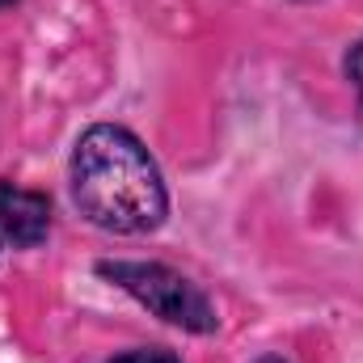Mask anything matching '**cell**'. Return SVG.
I'll list each match as a JSON object with an SVG mask.
<instances>
[{"mask_svg":"<svg viewBox=\"0 0 363 363\" xmlns=\"http://www.w3.org/2000/svg\"><path fill=\"white\" fill-rule=\"evenodd\" d=\"M342 68H347V81L355 85V93H359V114H355V118H359V127H363V38L351 47V51H347Z\"/></svg>","mask_w":363,"mask_h":363,"instance_id":"5b68a950","label":"cell"},{"mask_svg":"<svg viewBox=\"0 0 363 363\" xmlns=\"http://www.w3.org/2000/svg\"><path fill=\"white\" fill-rule=\"evenodd\" d=\"M254 363H291V359H283V355H262V359H254Z\"/></svg>","mask_w":363,"mask_h":363,"instance_id":"8992f818","label":"cell"},{"mask_svg":"<svg viewBox=\"0 0 363 363\" xmlns=\"http://www.w3.org/2000/svg\"><path fill=\"white\" fill-rule=\"evenodd\" d=\"M97 274L106 283H114L118 291H127L135 304H144L157 321L186 330V334H216L220 317L211 308V300L203 296L199 283H190L182 271L165 262H140V258H101Z\"/></svg>","mask_w":363,"mask_h":363,"instance_id":"7a4b0ae2","label":"cell"},{"mask_svg":"<svg viewBox=\"0 0 363 363\" xmlns=\"http://www.w3.org/2000/svg\"><path fill=\"white\" fill-rule=\"evenodd\" d=\"M51 233V199L43 190H26L0 182V237L13 250H38Z\"/></svg>","mask_w":363,"mask_h":363,"instance_id":"3957f363","label":"cell"},{"mask_svg":"<svg viewBox=\"0 0 363 363\" xmlns=\"http://www.w3.org/2000/svg\"><path fill=\"white\" fill-rule=\"evenodd\" d=\"M106 363H182V359L165 347H135V351H123V355H114Z\"/></svg>","mask_w":363,"mask_h":363,"instance_id":"277c9868","label":"cell"},{"mask_svg":"<svg viewBox=\"0 0 363 363\" xmlns=\"http://www.w3.org/2000/svg\"><path fill=\"white\" fill-rule=\"evenodd\" d=\"M4 4H13V0H0V9H4Z\"/></svg>","mask_w":363,"mask_h":363,"instance_id":"52a82bcc","label":"cell"},{"mask_svg":"<svg viewBox=\"0 0 363 363\" xmlns=\"http://www.w3.org/2000/svg\"><path fill=\"white\" fill-rule=\"evenodd\" d=\"M0 250H4V237H0Z\"/></svg>","mask_w":363,"mask_h":363,"instance_id":"ba28073f","label":"cell"},{"mask_svg":"<svg viewBox=\"0 0 363 363\" xmlns=\"http://www.w3.org/2000/svg\"><path fill=\"white\" fill-rule=\"evenodd\" d=\"M72 203L81 216L118 237H140L165 224L169 190L161 165L144 148V140L118 123L89 127L72 148Z\"/></svg>","mask_w":363,"mask_h":363,"instance_id":"6da1fadb","label":"cell"}]
</instances>
